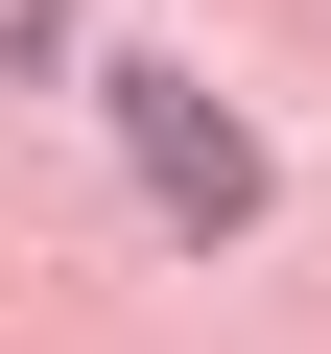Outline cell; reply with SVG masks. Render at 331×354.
Listing matches in <instances>:
<instances>
[{
  "instance_id": "6da1fadb",
  "label": "cell",
  "mask_w": 331,
  "mask_h": 354,
  "mask_svg": "<svg viewBox=\"0 0 331 354\" xmlns=\"http://www.w3.org/2000/svg\"><path fill=\"white\" fill-rule=\"evenodd\" d=\"M118 142H142V189L190 213V236H237V213H260V142H237L190 71H118Z\"/></svg>"
}]
</instances>
